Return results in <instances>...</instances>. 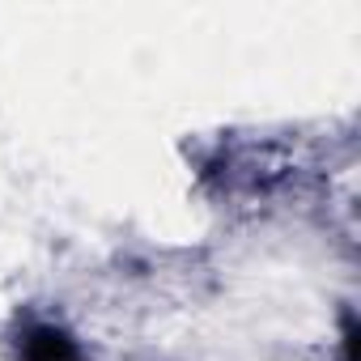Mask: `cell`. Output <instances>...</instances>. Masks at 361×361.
<instances>
[{
  "label": "cell",
  "instance_id": "cell-1",
  "mask_svg": "<svg viewBox=\"0 0 361 361\" xmlns=\"http://www.w3.org/2000/svg\"><path fill=\"white\" fill-rule=\"evenodd\" d=\"M22 361H81L77 340L64 327H30L18 344Z\"/></svg>",
  "mask_w": 361,
  "mask_h": 361
}]
</instances>
